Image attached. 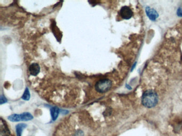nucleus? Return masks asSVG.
Here are the masks:
<instances>
[{"instance_id": "f257e3e1", "label": "nucleus", "mask_w": 182, "mask_h": 136, "mask_svg": "<svg viewBox=\"0 0 182 136\" xmlns=\"http://www.w3.org/2000/svg\"><path fill=\"white\" fill-rule=\"evenodd\" d=\"M159 101V97L155 91L149 89L145 91L142 96V103L148 108L154 107Z\"/></svg>"}, {"instance_id": "f03ea898", "label": "nucleus", "mask_w": 182, "mask_h": 136, "mask_svg": "<svg viewBox=\"0 0 182 136\" xmlns=\"http://www.w3.org/2000/svg\"><path fill=\"white\" fill-rule=\"evenodd\" d=\"M112 86V83L110 80L104 79L97 82L95 85V89L99 93H104L109 91Z\"/></svg>"}, {"instance_id": "7ed1b4c3", "label": "nucleus", "mask_w": 182, "mask_h": 136, "mask_svg": "<svg viewBox=\"0 0 182 136\" xmlns=\"http://www.w3.org/2000/svg\"><path fill=\"white\" fill-rule=\"evenodd\" d=\"M120 15L123 19L128 20L133 17V13L132 10L129 7L124 6L120 9Z\"/></svg>"}, {"instance_id": "20e7f679", "label": "nucleus", "mask_w": 182, "mask_h": 136, "mask_svg": "<svg viewBox=\"0 0 182 136\" xmlns=\"http://www.w3.org/2000/svg\"><path fill=\"white\" fill-rule=\"evenodd\" d=\"M145 12L148 18L152 21H155L159 17V14L158 12L154 9L150 8L148 6L145 8Z\"/></svg>"}, {"instance_id": "39448f33", "label": "nucleus", "mask_w": 182, "mask_h": 136, "mask_svg": "<svg viewBox=\"0 0 182 136\" xmlns=\"http://www.w3.org/2000/svg\"><path fill=\"white\" fill-rule=\"evenodd\" d=\"M40 71V66L38 63H32L29 68V71L30 75L33 76H37Z\"/></svg>"}, {"instance_id": "423d86ee", "label": "nucleus", "mask_w": 182, "mask_h": 136, "mask_svg": "<svg viewBox=\"0 0 182 136\" xmlns=\"http://www.w3.org/2000/svg\"><path fill=\"white\" fill-rule=\"evenodd\" d=\"M9 130L8 129L7 125L3 123V121L1 120V136H9Z\"/></svg>"}, {"instance_id": "0eeeda50", "label": "nucleus", "mask_w": 182, "mask_h": 136, "mask_svg": "<svg viewBox=\"0 0 182 136\" xmlns=\"http://www.w3.org/2000/svg\"><path fill=\"white\" fill-rule=\"evenodd\" d=\"M27 127V125L24 123H19L16 125V133L17 136H22L24 129Z\"/></svg>"}, {"instance_id": "6e6552de", "label": "nucleus", "mask_w": 182, "mask_h": 136, "mask_svg": "<svg viewBox=\"0 0 182 136\" xmlns=\"http://www.w3.org/2000/svg\"><path fill=\"white\" fill-rule=\"evenodd\" d=\"M20 120L22 121H28L31 120L33 119V117L30 113L25 112L20 114Z\"/></svg>"}, {"instance_id": "1a4fd4ad", "label": "nucleus", "mask_w": 182, "mask_h": 136, "mask_svg": "<svg viewBox=\"0 0 182 136\" xmlns=\"http://www.w3.org/2000/svg\"><path fill=\"white\" fill-rule=\"evenodd\" d=\"M59 113V110L57 107H53L51 109V115L53 121L56 120Z\"/></svg>"}, {"instance_id": "9d476101", "label": "nucleus", "mask_w": 182, "mask_h": 136, "mask_svg": "<svg viewBox=\"0 0 182 136\" xmlns=\"http://www.w3.org/2000/svg\"><path fill=\"white\" fill-rule=\"evenodd\" d=\"M8 119L11 122H19L20 121V114H12L8 117Z\"/></svg>"}, {"instance_id": "9b49d317", "label": "nucleus", "mask_w": 182, "mask_h": 136, "mask_svg": "<svg viewBox=\"0 0 182 136\" xmlns=\"http://www.w3.org/2000/svg\"><path fill=\"white\" fill-rule=\"evenodd\" d=\"M30 93L29 91L28 88H26L25 89V91H24V93L22 96V99L25 101H28L30 99Z\"/></svg>"}, {"instance_id": "f8f14e48", "label": "nucleus", "mask_w": 182, "mask_h": 136, "mask_svg": "<svg viewBox=\"0 0 182 136\" xmlns=\"http://www.w3.org/2000/svg\"><path fill=\"white\" fill-rule=\"evenodd\" d=\"M7 101V100L6 98H5V97L3 96V95H1V105L3 104V103H6Z\"/></svg>"}, {"instance_id": "ddd939ff", "label": "nucleus", "mask_w": 182, "mask_h": 136, "mask_svg": "<svg viewBox=\"0 0 182 136\" xmlns=\"http://www.w3.org/2000/svg\"><path fill=\"white\" fill-rule=\"evenodd\" d=\"M177 15L179 17H182V10L180 8H179L177 11Z\"/></svg>"}]
</instances>
